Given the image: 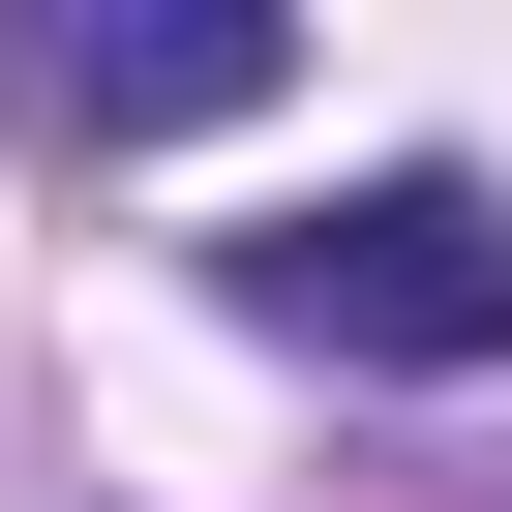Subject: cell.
<instances>
[{
  "mask_svg": "<svg viewBox=\"0 0 512 512\" xmlns=\"http://www.w3.org/2000/svg\"><path fill=\"white\" fill-rule=\"evenodd\" d=\"M241 332H302V362H362V392H482V362H512V181L392 151V181L272 211V241H241Z\"/></svg>",
  "mask_w": 512,
  "mask_h": 512,
  "instance_id": "1",
  "label": "cell"
},
{
  "mask_svg": "<svg viewBox=\"0 0 512 512\" xmlns=\"http://www.w3.org/2000/svg\"><path fill=\"white\" fill-rule=\"evenodd\" d=\"M241 91H272V0H121V31L61 0V31H31V121H61V151H181V121H241Z\"/></svg>",
  "mask_w": 512,
  "mask_h": 512,
  "instance_id": "2",
  "label": "cell"
}]
</instances>
